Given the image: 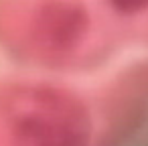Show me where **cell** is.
<instances>
[{
	"label": "cell",
	"instance_id": "6da1fadb",
	"mask_svg": "<svg viewBox=\"0 0 148 146\" xmlns=\"http://www.w3.org/2000/svg\"><path fill=\"white\" fill-rule=\"evenodd\" d=\"M110 2L122 12H138L148 6V0H110Z\"/></svg>",
	"mask_w": 148,
	"mask_h": 146
}]
</instances>
